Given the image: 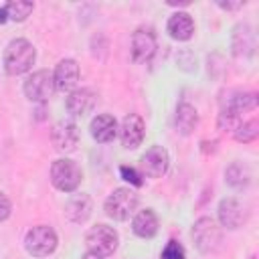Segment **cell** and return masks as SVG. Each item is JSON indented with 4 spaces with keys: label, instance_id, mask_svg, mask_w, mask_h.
Returning <instances> with one entry per match:
<instances>
[{
    "label": "cell",
    "instance_id": "obj_1",
    "mask_svg": "<svg viewBox=\"0 0 259 259\" xmlns=\"http://www.w3.org/2000/svg\"><path fill=\"white\" fill-rule=\"evenodd\" d=\"M36 51L26 38H14L4 51V69L8 75H22L34 65Z\"/></svg>",
    "mask_w": 259,
    "mask_h": 259
},
{
    "label": "cell",
    "instance_id": "obj_2",
    "mask_svg": "<svg viewBox=\"0 0 259 259\" xmlns=\"http://www.w3.org/2000/svg\"><path fill=\"white\" fill-rule=\"evenodd\" d=\"M83 180V170L69 158H59L51 166V182L61 192H73Z\"/></svg>",
    "mask_w": 259,
    "mask_h": 259
},
{
    "label": "cell",
    "instance_id": "obj_3",
    "mask_svg": "<svg viewBox=\"0 0 259 259\" xmlns=\"http://www.w3.org/2000/svg\"><path fill=\"white\" fill-rule=\"evenodd\" d=\"M138 206V194L132 188H115L105 198V214L113 221H127Z\"/></svg>",
    "mask_w": 259,
    "mask_h": 259
},
{
    "label": "cell",
    "instance_id": "obj_4",
    "mask_svg": "<svg viewBox=\"0 0 259 259\" xmlns=\"http://www.w3.org/2000/svg\"><path fill=\"white\" fill-rule=\"evenodd\" d=\"M24 247L32 257H47L57 249V233L49 225L32 227L24 237Z\"/></svg>",
    "mask_w": 259,
    "mask_h": 259
},
{
    "label": "cell",
    "instance_id": "obj_5",
    "mask_svg": "<svg viewBox=\"0 0 259 259\" xmlns=\"http://www.w3.org/2000/svg\"><path fill=\"white\" fill-rule=\"evenodd\" d=\"M117 233L113 231V227L107 225H95L87 231L85 235V243L87 249L99 257H107L117 249Z\"/></svg>",
    "mask_w": 259,
    "mask_h": 259
},
{
    "label": "cell",
    "instance_id": "obj_6",
    "mask_svg": "<svg viewBox=\"0 0 259 259\" xmlns=\"http://www.w3.org/2000/svg\"><path fill=\"white\" fill-rule=\"evenodd\" d=\"M192 239L200 253H212L221 245V229L210 217H200L192 227Z\"/></svg>",
    "mask_w": 259,
    "mask_h": 259
},
{
    "label": "cell",
    "instance_id": "obj_7",
    "mask_svg": "<svg viewBox=\"0 0 259 259\" xmlns=\"http://www.w3.org/2000/svg\"><path fill=\"white\" fill-rule=\"evenodd\" d=\"M53 93H55V81L47 69L34 71L24 81V95L34 103H47Z\"/></svg>",
    "mask_w": 259,
    "mask_h": 259
},
{
    "label": "cell",
    "instance_id": "obj_8",
    "mask_svg": "<svg viewBox=\"0 0 259 259\" xmlns=\"http://www.w3.org/2000/svg\"><path fill=\"white\" fill-rule=\"evenodd\" d=\"M168 166H170V156L162 146L148 148L140 158L142 176H148V178H162L168 172Z\"/></svg>",
    "mask_w": 259,
    "mask_h": 259
},
{
    "label": "cell",
    "instance_id": "obj_9",
    "mask_svg": "<svg viewBox=\"0 0 259 259\" xmlns=\"http://www.w3.org/2000/svg\"><path fill=\"white\" fill-rule=\"evenodd\" d=\"M51 142L55 146L57 152H73L79 144V130L73 121L69 119H63L59 123L53 125V132H51Z\"/></svg>",
    "mask_w": 259,
    "mask_h": 259
},
{
    "label": "cell",
    "instance_id": "obj_10",
    "mask_svg": "<svg viewBox=\"0 0 259 259\" xmlns=\"http://www.w3.org/2000/svg\"><path fill=\"white\" fill-rule=\"evenodd\" d=\"M144 134H146V123L138 113H130L123 117L121 127H119V138H121L123 148L136 150L144 142Z\"/></svg>",
    "mask_w": 259,
    "mask_h": 259
},
{
    "label": "cell",
    "instance_id": "obj_11",
    "mask_svg": "<svg viewBox=\"0 0 259 259\" xmlns=\"http://www.w3.org/2000/svg\"><path fill=\"white\" fill-rule=\"evenodd\" d=\"M156 51V34L152 28H138L132 34V59L136 63L148 61Z\"/></svg>",
    "mask_w": 259,
    "mask_h": 259
},
{
    "label": "cell",
    "instance_id": "obj_12",
    "mask_svg": "<svg viewBox=\"0 0 259 259\" xmlns=\"http://www.w3.org/2000/svg\"><path fill=\"white\" fill-rule=\"evenodd\" d=\"M53 81H55V89L59 91H75V85L79 81V65L73 59L59 61L53 73Z\"/></svg>",
    "mask_w": 259,
    "mask_h": 259
},
{
    "label": "cell",
    "instance_id": "obj_13",
    "mask_svg": "<svg viewBox=\"0 0 259 259\" xmlns=\"http://www.w3.org/2000/svg\"><path fill=\"white\" fill-rule=\"evenodd\" d=\"M95 99H97V95H95L91 89L81 87V89H75V91L69 93L65 105H67V111H69L71 115L81 117V115H85V113H89V111L93 109Z\"/></svg>",
    "mask_w": 259,
    "mask_h": 259
},
{
    "label": "cell",
    "instance_id": "obj_14",
    "mask_svg": "<svg viewBox=\"0 0 259 259\" xmlns=\"http://www.w3.org/2000/svg\"><path fill=\"white\" fill-rule=\"evenodd\" d=\"M219 221L225 229H239L241 223L245 221V212H243V206L239 204V200L235 198H223L221 204H219Z\"/></svg>",
    "mask_w": 259,
    "mask_h": 259
},
{
    "label": "cell",
    "instance_id": "obj_15",
    "mask_svg": "<svg viewBox=\"0 0 259 259\" xmlns=\"http://www.w3.org/2000/svg\"><path fill=\"white\" fill-rule=\"evenodd\" d=\"M89 130H91L93 140H97L99 144H107V142H111V140L115 138V134H117V121H115V117L109 115V113H99V115H95V117L91 119Z\"/></svg>",
    "mask_w": 259,
    "mask_h": 259
},
{
    "label": "cell",
    "instance_id": "obj_16",
    "mask_svg": "<svg viewBox=\"0 0 259 259\" xmlns=\"http://www.w3.org/2000/svg\"><path fill=\"white\" fill-rule=\"evenodd\" d=\"M168 32L174 40H188L194 34V20L188 12H174L168 18Z\"/></svg>",
    "mask_w": 259,
    "mask_h": 259
},
{
    "label": "cell",
    "instance_id": "obj_17",
    "mask_svg": "<svg viewBox=\"0 0 259 259\" xmlns=\"http://www.w3.org/2000/svg\"><path fill=\"white\" fill-rule=\"evenodd\" d=\"M91 208H93L91 198L81 192V194H73V196L67 200V204H65V214H67L69 221H73V223H85V221L89 219V214H91Z\"/></svg>",
    "mask_w": 259,
    "mask_h": 259
},
{
    "label": "cell",
    "instance_id": "obj_18",
    "mask_svg": "<svg viewBox=\"0 0 259 259\" xmlns=\"http://www.w3.org/2000/svg\"><path fill=\"white\" fill-rule=\"evenodd\" d=\"M132 231L142 239H152L158 233V217L152 208L140 210L132 221Z\"/></svg>",
    "mask_w": 259,
    "mask_h": 259
},
{
    "label": "cell",
    "instance_id": "obj_19",
    "mask_svg": "<svg viewBox=\"0 0 259 259\" xmlns=\"http://www.w3.org/2000/svg\"><path fill=\"white\" fill-rule=\"evenodd\" d=\"M255 49V36L249 24H239L233 32V53L237 57H249Z\"/></svg>",
    "mask_w": 259,
    "mask_h": 259
},
{
    "label": "cell",
    "instance_id": "obj_20",
    "mask_svg": "<svg viewBox=\"0 0 259 259\" xmlns=\"http://www.w3.org/2000/svg\"><path fill=\"white\" fill-rule=\"evenodd\" d=\"M198 125V113L190 103H180L176 109V130L182 136H188Z\"/></svg>",
    "mask_w": 259,
    "mask_h": 259
},
{
    "label": "cell",
    "instance_id": "obj_21",
    "mask_svg": "<svg viewBox=\"0 0 259 259\" xmlns=\"http://www.w3.org/2000/svg\"><path fill=\"white\" fill-rule=\"evenodd\" d=\"M255 107H257V95L255 93H233L225 103V109H229L237 115L251 111Z\"/></svg>",
    "mask_w": 259,
    "mask_h": 259
},
{
    "label": "cell",
    "instance_id": "obj_22",
    "mask_svg": "<svg viewBox=\"0 0 259 259\" xmlns=\"http://www.w3.org/2000/svg\"><path fill=\"white\" fill-rule=\"evenodd\" d=\"M249 178H251V174H249L247 166H243L241 162H233V164L225 170V180H227V184H231L233 188H243V186H247Z\"/></svg>",
    "mask_w": 259,
    "mask_h": 259
},
{
    "label": "cell",
    "instance_id": "obj_23",
    "mask_svg": "<svg viewBox=\"0 0 259 259\" xmlns=\"http://www.w3.org/2000/svg\"><path fill=\"white\" fill-rule=\"evenodd\" d=\"M4 8H6V14H8V20L22 22V20H26L30 16L34 4L28 2V0H12V2H6Z\"/></svg>",
    "mask_w": 259,
    "mask_h": 259
},
{
    "label": "cell",
    "instance_id": "obj_24",
    "mask_svg": "<svg viewBox=\"0 0 259 259\" xmlns=\"http://www.w3.org/2000/svg\"><path fill=\"white\" fill-rule=\"evenodd\" d=\"M257 134H259V125H257L255 119H251V121H241V123L237 125V130L233 132L235 140H237V142H243V144L253 142V140L257 138Z\"/></svg>",
    "mask_w": 259,
    "mask_h": 259
},
{
    "label": "cell",
    "instance_id": "obj_25",
    "mask_svg": "<svg viewBox=\"0 0 259 259\" xmlns=\"http://www.w3.org/2000/svg\"><path fill=\"white\" fill-rule=\"evenodd\" d=\"M241 121H243L241 115H237V113H233V111H229L225 107L219 113V130H223V132H235Z\"/></svg>",
    "mask_w": 259,
    "mask_h": 259
},
{
    "label": "cell",
    "instance_id": "obj_26",
    "mask_svg": "<svg viewBox=\"0 0 259 259\" xmlns=\"http://www.w3.org/2000/svg\"><path fill=\"white\" fill-rule=\"evenodd\" d=\"M184 257H186V251L178 241H168L160 253V259H184Z\"/></svg>",
    "mask_w": 259,
    "mask_h": 259
},
{
    "label": "cell",
    "instance_id": "obj_27",
    "mask_svg": "<svg viewBox=\"0 0 259 259\" xmlns=\"http://www.w3.org/2000/svg\"><path fill=\"white\" fill-rule=\"evenodd\" d=\"M119 174H121V178H123L125 182H130L132 186H142V184H144L142 172H138V170L132 168V166H121V168H119Z\"/></svg>",
    "mask_w": 259,
    "mask_h": 259
},
{
    "label": "cell",
    "instance_id": "obj_28",
    "mask_svg": "<svg viewBox=\"0 0 259 259\" xmlns=\"http://www.w3.org/2000/svg\"><path fill=\"white\" fill-rule=\"evenodd\" d=\"M10 210H12V204H10L8 196L4 192H0V223L10 217Z\"/></svg>",
    "mask_w": 259,
    "mask_h": 259
},
{
    "label": "cell",
    "instance_id": "obj_29",
    "mask_svg": "<svg viewBox=\"0 0 259 259\" xmlns=\"http://www.w3.org/2000/svg\"><path fill=\"white\" fill-rule=\"evenodd\" d=\"M219 6L225 8V10H237V8H243L245 6V0L243 2H219Z\"/></svg>",
    "mask_w": 259,
    "mask_h": 259
},
{
    "label": "cell",
    "instance_id": "obj_30",
    "mask_svg": "<svg viewBox=\"0 0 259 259\" xmlns=\"http://www.w3.org/2000/svg\"><path fill=\"white\" fill-rule=\"evenodd\" d=\"M8 20V14H6V8L4 6H0V24H4Z\"/></svg>",
    "mask_w": 259,
    "mask_h": 259
},
{
    "label": "cell",
    "instance_id": "obj_31",
    "mask_svg": "<svg viewBox=\"0 0 259 259\" xmlns=\"http://www.w3.org/2000/svg\"><path fill=\"white\" fill-rule=\"evenodd\" d=\"M83 259H103V257H99V255H95V253H91V251H87V253L83 255Z\"/></svg>",
    "mask_w": 259,
    "mask_h": 259
}]
</instances>
